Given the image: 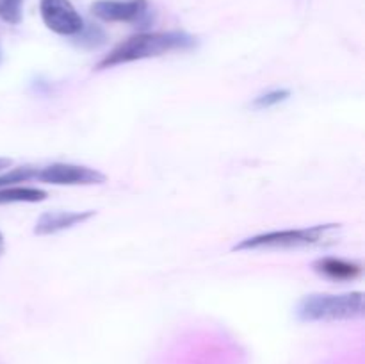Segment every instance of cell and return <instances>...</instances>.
<instances>
[{"label":"cell","instance_id":"6da1fadb","mask_svg":"<svg viewBox=\"0 0 365 364\" xmlns=\"http://www.w3.org/2000/svg\"><path fill=\"white\" fill-rule=\"evenodd\" d=\"M196 45V39L187 32H139L130 36L120 45L114 46L98 63L96 70H107L118 64L134 63V61L159 57L175 50H189Z\"/></svg>","mask_w":365,"mask_h":364},{"label":"cell","instance_id":"7a4b0ae2","mask_svg":"<svg viewBox=\"0 0 365 364\" xmlns=\"http://www.w3.org/2000/svg\"><path fill=\"white\" fill-rule=\"evenodd\" d=\"M339 228H341L339 223H324L307 228L266 232V234L242 239L239 245L234 246V250L235 252H242V250H292L323 245V243H328V239H334L335 231H339Z\"/></svg>","mask_w":365,"mask_h":364},{"label":"cell","instance_id":"3957f363","mask_svg":"<svg viewBox=\"0 0 365 364\" xmlns=\"http://www.w3.org/2000/svg\"><path fill=\"white\" fill-rule=\"evenodd\" d=\"M296 314L302 321H342L364 314V293L309 295L299 300Z\"/></svg>","mask_w":365,"mask_h":364},{"label":"cell","instance_id":"277c9868","mask_svg":"<svg viewBox=\"0 0 365 364\" xmlns=\"http://www.w3.org/2000/svg\"><path fill=\"white\" fill-rule=\"evenodd\" d=\"M43 24L59 36H77L84 29V20L70 0H39Z\"/></svg>","mask_w":365,"mask_h":364},{"label":"cell","instance_id":"5b68a950","mask_svg":"<svg viewBox=\"0 0 365 364\" xmlns=\"http://www.w3.org/2000/svg\"><path fill=\"white\" fill-rule=\"evenodd\" d=\"M36 178L53 186H93L107 182L106 175L95 168L68 163L50 164V166L39 170L36 173Z\"/></svg>","mask_w":365,"mask_h":364},{"label":"cell","instance_id":"8992f818","mask_svg":"<svg viewBox=\"0 0 365 364\" xmlns=\"http://www.w3.org/2000/svg\"><path fill=\"white\" fill-rule=\"evenodd\" d=\"M148 11V0H96L91 4L93 16L103 21H139Z\"/></svg>","mask_w":365,"mask_h":364},{"label":"cell","instance_id":"52a82bcc","mask_svg":"<svg viewBox=\"0 0 365 364\" xmlns=\"http://www.w3.org/2000/svg\"><path fill=\"white\" fill-rule=\"evenodd\" d=\"M95 214V211H52V213H45L36 221L34 234H57V232L66 231V228L75 227V225L84 223V221H88Z\"/></svg>","mask_w":365,"mask_h":364},{"label":"cell","instance_id":"ba28073f","mask_svg":"<svg viewBox=\"0 0 365 364\" xmlns=\"http://www.w3.org/2000/svg\"><path fill=\"white\" fill-rule=\"evenodd\" d=\"M314 270L331 280H353L362 273V268L356 263L337 259V257H321L312 264Z\"/></svg>","mask_w":365,"mask_h":364},{"label":"cell","instance_id":"9c48e42d","mask_svg":"<svg viewBox=\"0 0 365 364\" xmlns=\"http://www.w3.org/2000/svg\"><path fill=\"white\" fill-rule=\"evenodd\" d=\"M46 191L27 186H7L0 188V206L4 203H36L46 200Z\"/></svg>","mask_w":365,"mask_h":364},{"label":"cell","instance_id":"30bf717a","mask_svg":"<svg viewBox=\"0 0 365 364\" xmlns=\"http://www.w3.org/2000/svg\"><path fill=\"white\" fill-rule=\"evenodd\" d=\"M0 18L11 25H18L24 18V0H0Z\"/></svg>","mask_w":365,"mask_h":364},{"label":"cell","instance_id":"8fae6325","mask_svg":"<svg viewBox=\"0 0 365 364\" xmlns=\"http://www.w3.org/2000/svg\"><path fill=\"white\" fill-rule=\"evenodd\" d=\"M38 170L31 166H21V168H13L7 173L0 175V188H7V186L18 184V182H25L29 178L36 177Z\"/></svg>","mask_w":365,"mask_h":364},{"label":"cell","instance_id":"7c38bea8","mask_svg":"<svg viewBox=\"0 0 365 364\" xmlns=\"http://www.w3.org/2000/svg\"><path fill=\"white\" fill-rule=\"evenodd\" d=\"M291 96V91L289 89H274V91L266 93V95H260L253 100V107L257 109H267V107H273L277 103L285 102V100Z\"/></svg>","mask_w":365,"mask_h":364},{"label":"cell","instance_id":"4fadbf2b","mask_svg":"<svg viewBox=\"0 0 365 364\" xmlns=\"http://www.w3.org/2000/svg\"><path fill=\"white\" fill-rule=\"evenodd\" d=\"M78 39H81V45L89 46V49H96V46L103 45L106 43V34H103L102 29L98 27H86L78 32Z\"/></svg>","mask_w":365,"mask_h":364},{"label":"cell","instance_id":"5bb4252c","mask_svg":"<svg viewBox=\"0 0 365 364\" xmlns=\"http://www.w3.org/2000/svg\"><path fill=\"white\" fill-rule=\"evenodd\" d=\"M11 164H13V161L7 159V157H0V170H4V168H9Z\"/></svg>","mask_w":365,"mask_h":364},{"label":"cell","instance_id":"9a60e30c","mask_svg":"<svg viewBox=\"0 0 365 364\" xmlns=\"http://www.w3.org/2000/svg\"><path fill=\"white\" fill-rule=\"evenodd\" d=\"M4 246H6V243H4V236H2V232H0V253L4 252Z\"/></svg>","mask_w":365,"mask_h":364},{"label":"cell","instance_id":"2e32d148","mask_svg":"<svg viewBox=\"0 0 365 364\" xmlns=\"http://www.w3.org/2000/svg\"><path fill=\"white\" fill-rule=\"evenodd\" d=\"M0 63H2V49H0Z\"/></svg>","mask_w":365,"mask_h":364}]
</instances>
